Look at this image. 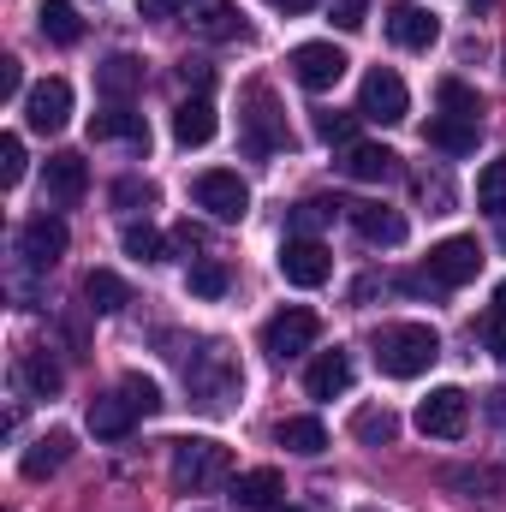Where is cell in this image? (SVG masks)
Wrapping results in <instances>:
<instances>
[{
	"label": "cell",
	"instance_id": "cell-1",
	"mask_svg": "<svg viewBox=\"0 0 506 512\" xmlns=\"http://www.w3.org/2000/svg\"><path fill=\"white\" fill-rule=\"evenodd\" d=\"M441 358V334L429 322H387L376 334V370L393 382H417Z\"/></svg>",
	"mask_w": 506,
	"mask_h": 512
},
{
	"label": "cell",
	"instance_id": "cell-2",
	"mask_svg": "<svg viewBox=\"0 0 506 512\" xmlns=\"http://www.w3.org/2000/svg\"><path fill=\"white\" fill-rule=\"evenodd\" d=\"M233 477V447L209 441V435H185L173 441V483L191 489V495H209Z\"/></svg>",
	"mask_w": 506,
	"mask_h": 512
},
{
	"label": "cell",
	"instance_id": "cell-3",
	"mask_svg": "<svg viewBox=\"0 0 506 512\" xmlns=\"http://www.w3.org/2000/svg\"><path fill=\"white\" fill-rule=\"evenodd\" d=\"M185 382H191V393H197L203 411H227V405L239 399L245 376H239V364L227 358V346H203V352L185 358Z\"/></svg>",
	"mask_w": 506,
	"mask_h": 512
},
{
	"label": "cell",
	"instance_id": "cell-4",
	"mask_svg": "<svg viewBox=\"0 0 506 512\" xmlns=\"http://www.w3.org/2000/svg\"><path fill=\"white\" fill-rule=\"evenodd\" d=\"M239 137H245V149L251 155H274V149H286L292 143V131H286V114H280V102L251 84L245 90V114H239Z\"/></svg>",
	"mask_w": 506,
	"mask_h": 512
},
{
	"label": "cell",
	"instance_id": "cell-5",
	"mask_svg": "<svg viewBox=\"0 0 506 512\" xmlns=\"http://www.w3.org/2000/svg\"><path fill=\"white\" fill-rule=\"evenodd\" d=\"M316 334H322L316 310H304V304H286V310H274V316L262 322V352L286 364V358L310 352V346H316Z\"/></svg>",
	"mask_w": 506,
	"mask_h": 512
},
{
	"label": "cell",
	"instance_id": "cell-6",
	"mask_svg": "<svg viewBox=\"0 0 506 512\" xmlns=\"http://www.w3.org/2000/svg\"><path fill=\"white\" fill-rule=\"evenodd\" d=\"M477 274H483V245L465 239V233H453V239H441V245L429 251V286H435V292H459V286H471Z\"/></svg>",
	"mask_w": 506,
	"mask_h": 512
},
{
	"label": "cell",
	"instance_id": "cell-7",
	"mask_svg": "<svg viewBox=\"0 0 506 512\" xmlns=\"http://www.w3.org/2000/svg\"><path fill=\"white\" fill-rule=\"evenodd\" d=\"M191 197H197V209H209L215 221H245V209H251V185H245L239 173H227V167L197 173Z\"/></svg>",
	"mask_w": 506,
	"mask_h": 512
},
{
	"label": "cell",
	"instance_id": "cell-8",
	"mask_svg": "<svg viewBox=\"0 0 506 512\" xmlns=\"http://www.w3.org/2000/svg\"><path fill=\"white\" fill-rule=\"evenodd\" d=\"M358 114L364 120H376V126H399L405 114H411V96H405V78L399 72H364V90H358Z\"/></svg>",
	"mask_w": 506,
	"mask_h": 512
},
{
	"label": "cell",
	"instance_id": "cell-9",
	"mask_svg": "<svg viewBox=\"0 0 506 512\" xmlns=\"http://www.w3.org/2000/svg\"><path fill=\"white\" fill-rule=\"evenodd\" d=\"M381 30H387V42L393 48H435V36H441V18L429 12V6H417V0H393L387 12H381Z\"/></svg>",
	"mask_w": 506,
	"mask_h": 512
},
{
	"label": "cell",
	"instance_id": "cell-10",
	"mask_svg": "<svg viewBox=\"0 0 506 512\" xmlns=\"http://www.w3.org/2000/svg\"><path fill=\"white\" fill-rule=\"evenodd\" d=\"M286 66H292V78H298L304 90H316V96H322V90H334V84L346 78V66H352V60H346L334 42H298Z\"/></svg>",
	"mask_w": 506,
	"mask_h": 512
},
{
	"label": "cell",
	"instance_id": "cell-11",
	"mask_svg": "<svg viewBox=\"0 0 506 512\" xmlns=\"http://www.w3.org/2000/svg\"><path fill=\"white\" fill-rule=\"evenodd\" d=\"M465 423H471V399H465L459 387H435V393L417 405V429L435 435V441H459Z\"/></svg>",
	"mask_w": 506,
	"mask_h": 512
},
{
	"label": "cell",
	"instance_id": "cell-12",
	"mask_svg": "<svg viewBox=\"0 0 506 512\" xmlns=\"http://www.w3.org/2000/svg\"><path fill=\"white\" fill-rule=\"evenodd\" d=\"M24 120H30V131H66V120H72V84L66 78H42V84H30L24 90Z\"/></svg>",
	"mask_w": 506,
	"mask_h": 512
},
{
	"label": "cell",
	"instance_id": "cell-13",
	"mask_svg": "<svg viewBox=\"0 0 506 512\" xmlns=\"http://www.w3.org/2000/svg\"><path fill=\"white\" fill-rule=\"evenodd\" d=\"M42 191H48V203H54V209L84 203V191H90V161H84V155H72V149L48 155V167H42Z\"/></svg>",
	"mask_w": 506,
	"mask_h": 512
},
{
	"label": "cell",
	"instance_id": "cell-14",
	"mask_svg": "<svg viewBox=\"0 0 506 512\" xmlns=\"http://www.w3.org/2000/svg\"><path fill=\"white\" fill-rule=\"evenodd\" d=\"M280 274H286V286H322L328 274H334V256H328V245L322 239H286L280 245Z\"/></svg>",
	"mask_w": 506,
	"mask_h": 512
},
{
	"label": "cell",
	"instance_id": "cell-15",
	"mask_svg": "<svg viewBox=\"0 0 506 512\" xmlns=\"http://www.w3.org/2000/svg\"><path fill=\"white\" fill-rule=\"evenodd\" d=\"M18 256H24L30 268H54V262L66 256V221H60V215H30V221L18 227Z\"/></svg>",
	"mask_w": 506,
	"mask_h": 512
},
{
	"label": "cell",
	"instance_id": "cell-16",
	"mask_svg": "<svg viewBox=\"0 0 506 512\" xmlns=\"http://www.w3.org/2000/svg\"><path fill=\"white\" fill-rule=\"evenodd\" d=\"M137 405H131L126 393H96L90 399V411H84V423H90V435L96 441H126L131 429H137Z\"/></svg>",
	"mask_w": 506,
	"mask_h": 512
},
{
	"label": "cell",
	"instance_id": "cell-17",
	"mask_svg": "<svg viewBox=\"0 0 506 512\" xmlns=\"http://www.w3.org/2000/svg\"><path fill=\"white\" fill-rule=\"evenodd\" d=\"M90 137H96V143H131L137 155H149V120L131 114V108H120V102H108V114L90 120Z\"/></svg>",
	"mask_w": 506,
	"mask_h": 512
},
{
	"label": "cell",
	"instance_id": "cell-18",
	"mask_svg": "<svg viewBox=\"0 0 506 512\" xmlns=\"http://www.w3.org/2000/svg\"><path fill=\"white\" fill-rule=\"evenodd\" d=\"M346 215H352V227H358L370 245H387V251L405 245V233H411L405 215H399V209H381V203H346Z\"/></svg>",
	"mask_w": 506,
	"mask_h": 512
},
{
	"label": "cell",
	"instance_id": "cell-19",
	"mask_svg": "<svg viewBox=\"0 0 506 512\" xmlns=\"http://www.w3.org/2000/svg\"><path fill=\"white\" fill-rule=\"evenodd\" d=\"M215 131H221V120H215V102L209 96H191V102L173 108V143L179 149H203Z\"/></svg>",
	"mask_w": 506,
	"mask_h": 512
},
{
	"label": "cell",
	"instance_id": "cell-20",
	"mask_svg": "<svg viewBox=\"0 0 506 512\" xmlns=\"http://www.w3.org/2000/svg\"><path fill=\"white\" fill-rule=\"evenodd\" d=\"M96 90H102L108 102L131 108V96L143 90V60H137V54H108V60L96 66Z\"/></svg>",
	"mask_w": 506,
	"mask_h": 512
},
{
	"label": "cell",
	"instance_id": "cell-21",
	"mask_svg": "<svg viewBox=\"0 0 506 512\" xmlns=\"http://www.w3.org/2000/svg\"><path fill=\"white\" fill-rule=\"evenodd\" d=\"M66 459H72V435H66V429H48L42 441H30V447H24L18 471H24L30 483H48V477H54V471H60Z\"/></svg>",
	"mask_w": 506,
	"mask_h": 512
},
{
	"label": "cell",
	"instance_id": "cell-22",
	"mask_svg": "<svg viewBox=\"0 0 506 512\" xmlns=\"http://www.w3.org/2000/svg\"><path fill=\"white\" fill-rule=\"evenodd\" d=\"M340 167H346V179H358V185H387V179L399 173V155L381 149V143H352V149L340 155Z\"/></svg>",
	"mask_w": 506,
	"mask_h": 512
},
{
	"label": "cell",
	"instance_id": "cell-23",
	"mask_svg": "<svg viewBox=\"0 0 506 512\" xmlns=\"http://www.w3.org/2000/svg\"><path fill=\"white\" fill-rule=\"evenodd\" d=\"M274 441H280L286 453H298V459L328 453V429H322V417H280V423H274Z\"/></svg>",
	"mask_w": 506,
	"mask_h": 512
},
{
	"label": "cell",
	"instance_id": "cell-24",
	"mask_svg": "<svg viewBox=\"0 0 506 512\" xmlns=\"http://www.w3.org/2000/svg\"><path fill=\"white\" fill-rule=\"evenodd\" d=\"M12 376H18V387L30 393V399H54L60 393V364L48 358V352H18V364H12Z\"/></svg>",
	"mask_w": 506,
	"mask_h": 512
},
{
	"label": "cell",
	"instance_id": "cell-25",
	"mask_svg": "<svg viewBox=\"0 0 506 512\" xmlns=\"http://www.w3.org/2000/svg\"><path fill=\"white\" fill-rule=\"evenodd\" d=\"M304 387H310V399H340V393L352 387V358H346L340 346H334V352H322V358L310 364Z\"/></svg>",
	"mask_w": 506,
	"mask_h": 512
},
{
	"label": "cell",
	"instance_id": "cell-26",
	"mask_svg": "<svg viewBox=\"0 0 506 512\" xmlns=\"http://www.w3.org/2000/svg\"><path fill=\"white\" fill-rule=\"evenodd\" d=\"M126 304H131V286L114 268H90V274H84V310L114 316V310H126Z\"/></svg>",
	"mask_w": 506,
	"mask_h": 512
},
{
	"label": "cell",
	"instance_id": "cell-27",
	"mask_svg": "<svg viewBox=\"0 0 506 512\" xmlns=\"http://www.w3.org/2000/svg\"><path fill=\"white\" fill-rule=\"evenodd\" d=\"M36 24H42V36H48L54 48H72V42L84 36V18H78L72 0H42V6H36Z\"/></svg>",
	"mask_w": 506,
	"mask_h": 512
},
{
	"label": "cell",
	"instance_id": "cell-28",
	"mask_svg": "<svg viewBox=\"0 0 506 512\" xmlns=\"http://www.w3.org/2000/svg\"><path fill=\"white\" fill-rule=\"evenodd\" d=\"M191 30L209 36V42H233V36H245V18H239V6H227V0H203V6L191 12Z\"/></svg>",
	"mask_w": 506,
	"mask_h": 512
},
{
	"label": "cell",
	"instance_id": "cell-29",
	"mask_svg": "<svg viewBox=\"0 0 506 512\" xmlns=\"http://www.w3.org/2000/svg\"><path fill=\"white\" fill-rule=\"evenodd\" d=\"M274 495H280V471H268V465H262V471H245V477H233V501H239V507L268 512V507H280Z\"/></svg>",
	"mask_w": 506,
	"mask_h": 512
},
{
	"label": "cell",
	"instance_id": "cell-30",
	"mask_svg": "<svg viewBox=\"0 0 506 512\" xmlns=\"http://www.w3.org/2000/svg\"><path fill=\"white\" fill-rule=\"evenodd\" d=\"M477 131H483V126L441 114V120H429V143H435L441 155H471V149H477Z\"/></svg>",
	"mask_w": 506,
	"mask_h": 512
},
{
	"label": "cell",
	"instance_id": "cell-31",
	"mask_svg": "<svg viewBox=\"0 0 506 512\" xmlns=\"http://www.w3.org/2000/svg\"><path fill=\"white\" fill-rule=\"evenodd\" d=\"M435 102H441V114H453V120H471V126H483V96H477L471 84H459V78H441Z\"/></svg>",
	"mask_w": 506,
	"mask_h": 512
},
{
	"label": "cell",
	"instance_id": "cell-32",
	"mask_svg": "<svg viewBox=\"0 0 506 512\" xmlns=\"http://www.w3.org/2000/svg\"><path fill=\"white\" fill-rule=\"evenodd\" d=\"M352 435H358L364 447H387V441L399 435V417H393L387 405H364V411L352 417Z\"/></svg>",
	"mask_w": 506,
	"mask_h": 512
},
{
	"label": "cell",
	"instance_id": "cell-33",
	"mask_svg": "<svg viewBox=\"0 0 506 512\" xmlns=\"http://www.w3.org/2000/svg\"><path fill=\"white\" fill-rule=\"evenodd\" d=\"M185 286H191V298H221V292L233 286V274H227V262L197 256V262H191V274H185Z\"/></svg>",
	"mask_w": 506,
	"mask_h": 512
},
{
	"label": "cell",
	"instance_id": "cell-34",
	"mask_svg": "<svg viewBox=\"0 0 506 512\" xmlns=\"http://www.w3.org/2000/svg\"><path fill=\"white\" fill-rule=\"evenodd\" d=\"M477 209L506 215V155H501V161H489V167L477 173Z\"/></svg>",
	"mask_w": 506,
	"mask_h": 512
},
{
	"label": "cell",
	"instance_id": "cell-35",
	"mask_svg": "<svg viewBox=\"0 0 506 512\" xmlns=\"http://www.w3.org/2000/svg\"><path fill=\"white\" fill-rule=\"evenodd\" d=\"M120 245H126V256H137V262H161V251H167V239H161L149 221H131L126 233H120Z\"/></svg>",
	"mask_w": 506,
	"mask_h": 512
},
{
	"label": "cell",
	"instance_id": "cell-36",
	"mask_svg": "<svg viewBox=\"0 0 506 512\" xmlns=\"http://www.w3.org/2000/svg\"><path fill=\"white\" fill-rule=\"evenodd\" d=\"M334 209H346V203H328V197H304V203L292 209V239H310L322 221H334Z\"/></svg>",
	"mask_w": 506,
	"mask_h": 512
},
{
	"label": "cell",
	"instance_id": "cell-37",
	"mask_svg": "<svg viewBox=\"0 0 506 512\" xmlns=\"http://www.w3.org/2000/svg\"><path fill=\"white\" fill-rule=\"evenodd\" d=\"M358 120H364V114H334V108H328V114H316V137H322V143H334V149H352Z\"/></svg>",
	"mask_w": 506,
	"mask_h": 512
},
{
	"label": "cell",
	"instance_id": "cell-38",
	"mask_svg": "<svg viewBox=\"0 0 506 512\" xmlns=\"http://www.w3.org/2000/svg\"><path fill=\"white\" fill-rule=\"evenodd\" d=\"M18 179H24V137H18V131H6V137H0V185L12 191Z\"/></svg>",
	"mask_w": 506,
	"mask_h": 512
},
{
	"label": "cell",
	"instance_id": "cell-39",
	"mask_svg": "<svg viewBox=\"0 0 506 512\" xmlns=\"http://www.w3.org/2000/svg\"><path fill=\"white\" fill-rule=\"evenodd\" d=\"M120 393H126L143 417H149V411H161V387L149 382V376H126V382H120Z\"/></svg>",
	"mask_w": 506,
	"mask_h": 512
},
{
	"label": "cell",
	"instance_id": "cell-40",
	"mask_svg": "<svg viewBox=\"0 0 506 512\" xmlns=\"http://www.w3.org/2000/svg\"><path fill=\"white\" fill-rule=\"evenodd\" d=\"M114 203H120V209H149V203H155V185H149V179H120V185H114Z\"/></svg>",
	"mask_w": 506,
	"mask_h": 512
},
{
	"label": "cell",
	"instance_id": "cell-41",
	"mask_svg": "<svg viewBox=\"0 0 506 512\" xmlns=\"http://www.w3.org/2000/svg\"><path fill=\"white\" fill-rule=\"evenodd\" d=\"M328 12H334V24H340V30H364V18H370V0H334Z\"/></svg>",
	"mask_w": 506,
	"mask_h": 512
},
{
	"label": "cell",
	"instance_id": "cell-42",
	"mask_svg": "<svg viewBox=\"0 0 506 512\" xmlns=\"http://www.w3.org/2000/svg\"><path fill=\"white\" fill-rule=\"evenodd\" d=\"M483 340L495 346V358H506V316H495V310L483 316Z\"/></svg>",
	"mask_w": 506,
	"mask_h": 512
},
{
	"label": "cell",
	"instance_id": "cell-43",
	"mask_svg": "<svg viewBox=\"0 0 506 512\" xmlns=\"http://www.w3.org/2000/svg\"><path fill=\"white\" fill-rule=\"evenodd\" d=\"M167 245H173L179 256H191V251H203V233H197V227L185 221V227H173V239H167Z\"/></svg>",
	"mask_w": 506,
	"mask_h": 512
},
{
	"label": "cell",
	"instance_id": "cell-44",
	"mask_svg": "<svg viewBox=\"0 0 506 512\" xmlns=\"http://www.w3.org/2000/svg\"><path fill=\"white\" fill-rule=\"evenodd\" d=\"M191 0H137V12L143 18H173V12H185Z\"/></svg>",
	"mask_w": 506,
	"mask_h": 512
},
{
	"label": "cell",
	"instance_id": "cell-45",
	"mask_svg": "<svg viewBox=\"0 0 506 512\" xmlns=\"http://www.w3.org/2000/svg\"><path fill=\"white\" fill-rule=\"evenodd\" d=\"M24 90V72H18V60H0V96H18Z\"/></svg>",
	"mask_w": 506,
	"mask_h": 512
},
{
	"label": "cell",
	"instance_id": "cell-46",
	"mask_svg": "<svg viewBox=\"0 0 506 512\" xmlns=\"http://www.w3.org/2000/svg\"><path fill=\"white\" fill-rule=\"evenodd\" d=\"M179 78H185V84H191L197 96L209 90V66H203V60H185V66H179Z\"/></svg>",
	"mask_w": 506,
	"mask_h": 512
},
{
	"label": "cell",
	"instance_id": "cell-47",
	"mask_svg": "<svg viewBox=\"0 0 506 512\" xmlns=\"http://www.w3.org/2000/svg\"><path fill=\"white\" fill-rule=\"evenodd\" d=\"M274 12H310V6H322V0H268Z\"/></svg>",
	"mask_w": 506,
	"mask_h": 512
},
{
	"label": "cell",
	"instance_id": "cell-48",
	"mask_svg": "<svg viewBox=\"0 0 506 512\" xmlns=\"http://www.w3.org/2000/svg\"><path fill=\"white\" fill-rule=\"evenodd\" d=\"M495 316H506V280L495 286Z\"/></svg>",
	"mask_w": 506,
	"mask_h": 512
},
{
	"label": "cell",
	"instance_id": "cell-49",
	"mask_svg": "<svg viewBox=\"0 0 506 512\" xmlns=\"http://www.w3.org/2000/svg\"><path fill=\"white\" fill-rule=\"evenodd\" d=\"M268 512H304V507H286V501H280V507H268Z\"/></svg>",
	"mask_w": 506,
	"mask_h": 512
},
{
	"label": "cell",
	"instance_id": "cell-50",
	"mask_svg": "<svg viewBox=\"0 0 506 512\" xmlns=\"http://www.w3.org/2000/svg\"><path fill=\"white\" fill-rule=\"evenodd\" d=\"M358 512H381V507H358Z\"/></svg>",
	"mask_w": 506,
	"mask_h": 512
},
{
	"label": "cell",
	"instance_id": "cell-51",
	"mask_svg": "<svg viewBox=\"0 0 506 512\" xmlns=\"http://www.w3.org/2000/svg\"><path fill=\"white\" fill-rule=\"evenodd\" d=\"M477 6H489V0H477Z\"/></svg>",
	"mask_w": 506,
	"mask_h": 512
}]
</instances>
